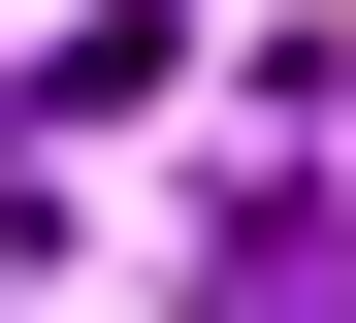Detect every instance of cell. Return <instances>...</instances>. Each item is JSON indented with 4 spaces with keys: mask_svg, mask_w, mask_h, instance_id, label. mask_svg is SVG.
Segmentation results:
<instances>
[{
    "mask_svg": "<svg viewBox=\"0 0 356 323\" xmlns=\"http://www.w3.org/2000/svg\"><path fill=\"white\" fill-rule=\"evenodd\" d=\"M195 323H356V194H259V226L195 258Z\"/></svg>",
    "mask_w": 356,
    "mask_h": 323,
    "instance_id": "obj_1",
    "label": "cell"
}]
</instances>
